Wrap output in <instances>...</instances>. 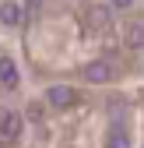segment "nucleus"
I'll return each instance as SVG.
<instances>
[{
	"instance_id": "nucleus-8",
	"label": "nucleus",
	"mask_w": 144,
	"mask_h": 148,
	"mask_svg": "<svg viewBox=\"0 0 144 148\" xmlns=\"http://www.w3.org/2000/svg\"><path fill=\"white\" fill-rule=\"evenodd\" d=\"M105 148H130V134L123 123H113L109 127V141H105Z\"/></svg>"
},
{
	"instance_id": "nucleus-10",
	"label": "nucleus",
	"mask_w": 144,
	"mask_h": 148,
	"mask_svg": "<svg viewBox=\"0 0 144 148\" xmlns=\"http://www.w3.org/2000/svg\"><path fill=\"white\" fill-rule=\"evenodd\" d=\"M113 7H120V11H127V7H134V0H113Z\"/></svg>"
},
{
	"instance_id": "nucleus-2",
	"label": "nucleus",
	"mask_w": 144,
	"mask_h": 148,
	"mask_svg": "<svg viewBox=\"0 0 144 148\" xmlns=\"http://www.w3.org/2000/svg\"><path fill=\"white\" fill-rule=\"evenodd\" d=\"M21 127H25L21 113H14V109L0 113V138H4V141H18V138H21Z\"/></svg>"
},
{
	"instance_id": "nucleus-1",
	"label": "nucleus",
	"mask_w": 144,
	"mask_h": 148,
	"mask_svg": "<svg viewBox=\"0 0 144 148\" xmlns=\"http://www.w3.org/2000/svg\"><path fill=\"white\" fill-rule=\"evenodd\" d=\"M81 78H84L88 85H109V81H116V78H120V71H116V64H113V60H92V64H84Z\"/></svg>"
},
{
	"instance_id": "nucleus-3",
	"label": "nucleus",
	"mask_w": 144,
	"mask_h": 148,
	"mask_svg": "<svg viewBox=\"0 0 144 148\" xmlns=\"http://www.w3.org/2000/svg\"><path fill=\"white\" fill-rule=\"evenodd\" d=\"M74 99H77V92L70 88V85H49V92H46V102H49L53 109H67V106H74Z\"/></svg>"
},
{
	"instance_id": "nucleus-4",
	"label": "nucleus",
	"mask_w": 144,
	"mask_h": 148,
	"mask_svg": "<svg viewBox=\"0 0 144 148\" xmlns=\"http://www.w3.org/2000/svg\"><path fill=\"white\" fill-rule=\"evenodd\" d=\"M84 21H88V32H105V28L113 25V14H109V7L95 4V7L84 11Z\"/></svg>"
},
{
	"instance_id": "nucleus-7",
	"label": "nucleus",
	"mask_w": 144,
	"mask_h": 148,
	"mask_svg": "<svg viewBox=\"0 0 144 148\" xmlns=\"http://www.w3.org/2000/svg\"><path fill=\"white\" fill-rule=\"evenodd\" d=\"M21 18H25V11L14 4V0H4L0 4V25H21Z\"/></svg>"
},
{
	"instance_id": "nucleus-6",
	"label": "nucleus",
	"mask_w": 144,
	"mask_h": 148,
	"mask_svg": "<svg viewBox=\"0 0 144 148\" xmlns=\"http://www.w3.org/2000/svg\"><path fill=\"white\" fill-rule=\"evenodd\" d=\"M18 81H21V71H18V64L11 57H0V85L4 88H14Z\"/></svg>"
},
{
	"instance_id": "nucleus-9",
	"label": "nucleus",
	"mask_w": 144,
	"mask_h": 148,
	"mask_svg": "<svg viewBox=\"0 0 144 148\" xmlns=\"http://www.w3.org/2000/svg\"><path fill=\"white\" fill-rule=\"evenodd\" d=\"M25 7H28V14L35 18V14H39V7H42V0H25Z\"/></svg>"
},
{
	"instance_id": "nucleus-5",
	"label": "nucleus",
	"mask_w": 144,
	"mask_h": 148,
	"mask_svg": "<svg viewBox=\"0 0 144 148\" xmlns=\"http://www.w3.org/2000/svg\"><path fill=\"white\" fill-rule=\"evenodd\" d=\"M123 42H127V49H134V53H141V49H144V18H137V21H127Z\"/></svg>"
}]
</instances>
